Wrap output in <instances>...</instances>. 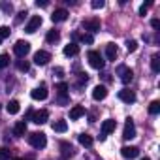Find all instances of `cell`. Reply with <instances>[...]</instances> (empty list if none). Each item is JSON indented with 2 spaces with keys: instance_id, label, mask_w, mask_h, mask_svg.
Returning a JSON list of instances; mask_svg holds the SVG:
<instances>
[{
  "instance_id": "cell-1",
  "label": "cell",
  "mask_w": 160,
  "mask_h": 160,
  "mask_svg": "<svg viewBox=\"0 0 160 160\" xmlns=\"http://www.w3.org/2000/svg\"><path fill=\"white\" fill-rule=\"evenodd\" d=\"M28 143H30L34 149H43V147L47 145V138H45L43 132H32V134L28 136Z\"/></svg>"
},
{
  "instance_id": "cell-2",
  "label": "cell",
  "mask_w": 160,
  "mask_h": 160,
  "mask_svg": "<svg viewBox=\"0 0 160 160\" xmlns=\"http://www.w3.org/2000/svg\"><path fill=\"white\" fill-rule=\"evenodd\" d=\"M13 53L19 57V58H25L28 53H30V43L27 40H17L15 45H13Z\"/></svg>"
},
{
  "instance_id": "cell-3",
  "label": "cell",
  "mask_w": 160,
  "mask_h": 160,
  "mask_svg": "<svg viewBox=\"0 0 160 160\" xmlns=\"http://www.w3.org/2000/svg\"><path fill=\"white\" fill-rule=\"evenodd\" d=\"M87 58H89V64H91L92 68H96V70H102L104 64H106V60L102 58V55H100L98 51H89Z\"/></svg>"
},
{
  "instance_id": "cell-4",
  "label": "cell",
  "mask_w": 160,
  "mask_h": 160,
  "mask_svg": "<svg viewBox=\"0 0 160 160\" xmlns=\"http://www.w3.org/2000/svg\"><path fill=\"white\" fill-rule=\"evenodd\" d=\"M83 28L87 30V34L100 32V19L92 17V19H87V21H83Z\"/></svg>"
},
{
  "instance_id": "cell-5",
  "label": "cell",
  "mask_w": 160,
  "mask_h": 160,
  "mask_svg": "<svg viewBox=\"0 0 160 160\" xmlns=\"http://www.w3.org/2000/svg\"><path fill=\"white\" fill-rule=\"evenodd\" d=\"M47 119H49V111H47V109L32 111V115H30V121H32V122H36V124H45V122H47Z\"/></svg>"
},
{
  "instance_id": "cell-6",
  "label": "cell",
  "mask_w": 160,
  "mask_h": 160,
  "mask_svg": "<svg viewBox=\"0 0 160 160\" xmlns=\"http://www.w3.org/2000/svg\"><path fill=\"white\" fill-rule=\"evenodd\" d=\"M117 72L121 73V81H122L124 85H126V83H130L132 79H134V72H132L128 66H124V64H122V66H119V68H117Z\"/></svg>"
},
{
  "instance_id": "cell-7",
  "label": "cell",
  "mask_w": 160,
  "mask_h": 160,
  "mask_svg": "<svg viewBox=\"0 0 160 160\" xmlns=\"http://www.w3.org/2000/svg\"><path fill=\"white\" fill-rule=\"evenodd\" d=\"M42 27V17L40 15H34V17H30V21L27 23V27H25V32H28V34H34L38 28Z\"/></svg>"
},
{
  "instance_id": "cell-8",
  "label": "cell",
  "mask_w": 160,
  "mask_h": 160,
  "mask_svg": "<svg viewBox=\"0 0 160 160\" xmlns=\"http://www.w3.org/2000/svg\"><path fill=\"white\" fill-rule=\"evenodd\" d=\"M121 154H122V158L132 160V158H138V156H139V149H138V147H132V145H124V147L121 149Z\"/></svg>"
},
{
  "instance_id": "cell-9",
  "label": "cell",
  "mask_w": 160,
  "mask_h": 160,
  "mask_svg": "<svg viewBox=\"0 0 160 160\" xmlns=\"http://www.w3.org/2000/svg\"><path fill=\"white\" fill-rule=\"evenodd\" d=\"M32 60H34V64H38V66H45V64L51 60V55H49L47 51H36Z\"/></svg>"
},
{
  "instance_id": "cell-10",
  "label": "cell",
  "mask_w": 160,
  "mask_h": 160,
  "mask_svg": "<svg viewBox=\"0 0 160 160\" xmlns=\"http://www.w3.org/2000/svg\"><path fill=\"white\" fill-rule=\"evenodd\" d=\"M122 138H124V139H132V138H136V126H134V121H132V119H126V122H124V130H122Z\"/></svg>"
},
{
  "instance_id": "cell-11",
  "label": "cell",
  "mask_w": 160,
  "mask_h": 160,
  "mask_svg": "<svg viewBox=\"0 0 160 160\" xmlns=\"http://www.w3.org/2000/svg\"><path fill=\"white\" fill-rule=\"evenodd\" d=\"M47 94H49V92H47V85H45V83H42L40 87H36V89L30 92V96H32L34 100H45Z\"/></svg>"
},
{
  "instance_id": "cell-12",
  "label": "cell",
  "mask_w": 160,
  "mask_h": 160,
  "mask_svg": "<svg viewBox=\"0 0 160 160\" xmlns=\"http://www.w3.org/2000/svg\"><path fill=\"white\" fill-rule=\"evenodd\" d=\"M108 96V89L104 87V85H96L94 89H92V98L96 100V102H100V100H104Z\"/></svg>"
},
{
  "instance_id": "cell-13",
  "label": "cell",
  "mask_w": 160,
  "mask_h": 160,
  "mask_svg": "<svg viewBox=\"0 0 160 160\" xmlns=\"http://www.w3.org/2000/svg\"><path fill=\"white\" fill-rule=\"evenodd\" d=\"M119 98H121L124 104H134V102H136V94H134V91H128V89H122V91L119 92Z\"/></svg>"
},
{
  "instance_id": "cell-14",
  "label": "cell",
  "mask_w": 160,
  "mask_h": 160,
  "mask_svg": "<svg viewBox=\"0 0 160 160\" xmlns=\"http://www.w3.org/2000/svg\"><path fill=\"white\" fill-rule=\"evenodd\" d=\"M115 128H117V121H113V119H106V121L102 122V134H104V136L115 132Z\"/></svg>"
},
{
  "instance_id": "cell-15",
  "label": "cell",
  "mask_w": 160,
  "mask_h": 160,
  "mask_svg": "<svg viewBox=\"0 0 160 160\" xmlns=\"http://www.w3.org/2000/svg\"><path fill=\"white\" fill-rule=\"evenodd\" d=\"M66 19H68V12H66L64 8L55 10V13L51 15V21H53V23H62V21H66Z\"/></svg>"
},
{
  "instance_id": "cell-16",
  "label": "cell",
  "mask_w": 160,
  "mask_h": 160,
  "mask_svg": "<svg viewBox=\"0 0 160 160\" xmlns=\"http://www.w3.org/2000/svg\"><path fill=\"white\" fill-rule=\"evenodd\" d=\"M83 115H85V108H83V106H73V108L70 109V119H72V121L81 119Z\"/></svg>"
},
{
  "instance_id": "cell-17",
  "label": "cell",
  "mask_w": 160,
  "mask_h": 160,
  "mask_svg": "<svg viewBox=\"0 0 160 160\" xmlns=\"http://www.w3.org/2000/svg\"><path fill=\"white\" fill-rule=\"evenodd\" d=\"M79 53V45L77 43H68L66 47H64V55L66 57H75Z\"/></svg>"
},
{
  "instance_id": "cell-18",
  "label": "cell",
  "mask_w": 160,
  "mask_h": 160,
  "mask_svg": "<svg viewBox=\"0 0 160 160\" xmlns=\"http://www.w3.org/2000/svg\"><path fill=\"white\" fill-rule=\"evenodd\" d=\"M106 57L109 60H115L117 58V47H115V43H108L106 45Z\"/></svg>"
},
{
  "instance_id": "cell-19",
  "label": "cell",
  "mask_w": 160,
  "mask_h": 160,
  "mask_svg": "<svg viewBox=\"0 0 160 160\" xmlns=\"http://www.w3.org/2000/svg\"><path fill=\"white\" fill-rule=\"evenodd\" d=\"M6 109H8L10 115H17V113H19V102H17V100H10L8 106H6Z\"/></svg>"
},
{
  "instance_id": "cell-20",
  "label": "cell",
  "mask_w": 160,
  "mask_h": 160,
  "mask_svg": "<svg viewBox=\"0 0 160 160\" xmlns=\"http://www.w3.org/2000/svg\"><path fill=\"white\" fill-rule=\"evenodd\" d=\"M79 143H81L83 147H92L94 139H92V136H89V134H81V136H79Z\"/></svg>"
},
{
  "instance_id": "cell-21",
  "label": "cell",
  "mask_w": 160,
  "mask_h": 160,
  "mask_svg": "<svg viewBox=\"0 0 160 160\" xmlns=\"http://www.w3.org/2000/svg\"><path fill=\"white\" fill-rule=\"evenodd\" d=\"M13 132H15V136H25V134H27V122H25V121H19V122L15 124Z\"/></svg>"
},
{
  "instance_id": "cell-22",
  "label": "cell",
  "mask_w": 160,
  "mask_h": 160,
  "mask_svg": "<svg viewBox=\"0 0 160 160\" xmlns=\"http://www.w3.org/2000/svg\"><path fill=\"white\" fill-rule=\"evenodd\" d=\"M45 40H47V43H55V42H58V40H60L58 30H49L47 36H45Z\"/></svg>"
},
{
  "instance_id": "cell-23",
  "label": "cell",
  "mask_w": 160,
  "mask_h": 160,
  "mask_svg": "<svg viewBox=\"0 0 160 160\" xmlns=\"http://www.w3.org/2000/svg\"><path fill=\"white\" fill-rule=\"evenodd\" d=\"M53 130H55V132H60V134L66 132V130H68L66 121H55V122H53Z\"/></svg>"
},
{
  "instance_id": "cell-24",
  "label": "cell",
  "mask_w": 160,
  "mask_h": 160,
  "mask_svg": "<svg viewBox=\"0 0 160 160\" xmlns=\"http://www.w3.org/2000/svg\"><path fill=\"white\" fill-rule=\"evenodd\" d=\"M0 10L10 15V13H13V4H12V2H6V0H2V2H0Z\"/></svg>"
},
{
  "instance_id": "cell-25",
  "label": "cell",
  "mask_w": 160,
  "mask_h": 160,
  "mask_svg": "<svg viewBox=\"0 0 160 160\" xmlns=\"http://www.w3.org/2000/svg\"><path fill=\"white\" fill-rule=\"evenodd\" d=\"M149 113H151V115H158V113H160V102H158V100H152V102L149 104Z\"/></svg>"
},
{
  "instance_id": "cell-26",
  "label": "cell",
  "mask_w": 160,
  "mask_h": 160,
  "mask_svg": "<svg viewBox=\"0 0 160 160\" xmlns=\"http://www.w3.org/2000/svg\"><path fill=\"white\" fill-rule=\"evenodd\" d=\"M15 64H17V70H19V72H28V70H30V64H28L25 58H19Z\"/></svg>"
},
{
  "instance_id": "cell-27",
  "label": "cell",
  "mask_w": 160,
  "mask_h": 160,
  "mask_svg": "<svg viewBox=\"0 0 160 160\" xmlns=\"http://www.w3.org/2000/svg\"><path fill=\"white\" fill-rule=\"evenodd\" d=\"M60 149H62V156H64V158H68V156L73 154V149H72V145H68V143H60Z\"/></svg>"
},
{
  "instance_id": "cell-28",
  "label": "cell",
  "mask_w": 160,
  "mask_h": 160,
  "mask_svg": "<svg viewBox=\"0 0 160 160\" xmlns=\"http://www.w3.org/2000/svg\"><path fill=\"white\" fill-rule=\"evenodd\" d=\"M12 158V151L8 147H0V160H10Z\"/></svg>"
},
{
  "instance_id": "cell-29",
  "label": "cell",
  "mask_w": 160,
  "mask_h": 160,
  "mask_svg": "<svg viewBox=\"0 0 160 160\" xmlns=\"http://www.w3.org/2000/svg\"><path fill=\"white\" fill-rule=\"evenodd\" d=\"M151 68H152V72H154V73H158V72H160V58H158L156 55H154V57H152V60H151Z\"/></svg>"
},
{
  "instance_id": "cell-30",
  "label": "cell",
  "mask_w": 160,
  "mask_h": 160,
  "mask_svg": "<svg viewBox=\"0 0 160 160\" xmlns=\"http://www.w3.org/2000/svg\"><path fill=\"white\" fill-rule=\"evenodd\" d=\"M126 49H128L130 53H134V51L138 49V42H136V40H128V42H126Z\"/></svg>"
},
{
  "instance_id": "cell-31",
  "label": "cell",
  "mask_w": 160,
  "mask_h": 160,
  "mask_svg": "<svg viewBox=\"0 0 160 160\" xmlns=\"http://www.w3.org/2000/svg\"><path fill=\"white\" fill-rule=\"evenodd\" d=\"M10 27H0V40H4V38H8L10 36Z\"/></svg>"
},
{
  "instance_id": "cell-32",
  "label": "cell",
  "mask_w": 160,
  "mask_h": 160,
  "mask_svg": "<svg viewBox=\"0 0 160 160\" xmlns=\"http://www.w3.org/2000/svg\"><path fill=\"white\" fill-rule=\"evenodd\" d=\"M68 89H70V87H68V83H58V85H57L58 94H66V92H68Z\"/></svg>"
},
{
  "instance_id": "cell-33",
  "label": "cell",
  "mask_w": 160,
  "mask_h": 160,
  "mask_svg": "<svg viewBox=\"0 0 160 160\" xmlns=\"http://www.w3.org/2000/svg\"><path fill=\"white\" fill-rule=\"evenodd\" d=\"M10 64V57L8 55H0V68H6Z\"/></svg>"
},
{
  "instance_id": "cell-34",
  "label": "cell",
  "mask_w": 160,
  "mask_h": 160,
  "mask_svg": "<svg viewBox=\"0 0 160 160\" xmlns=\"http://www.w3.org/2000/svg\"><path fill=\"white\" fill-rule=\"evenodd\" d=\"M104 0H92L91 2V6H92V10H100V8H104Z\"/></svg>"
},
{
  "instance_id": "cell-35",
  "label": "cell",
  "mask_w": 160,
  "mask_h": 160,
  "mask_svg": "<svg viewBox=\"0 0 160 160\" xmlns=\"http://www.w3.org/2000/svg\"><path fill=\"white\" fill-rule=\"evenodd\" d=\"M81 42H83V43H92L94 38H92V34H83V36H81Z\"/></svg>"
},
{
  "instance_id": "cell-36",
  "label": "cell",
  "mask_w": 160,
  "mask_h": 160,
  "mask_svg": "<svg viewBox=\"0 0 160 160\" xmlns=\"http://www.w3.org/2000/svg\"><path fill=\"white\" fill-rule=\"evenodd\" d=\"M149 6H151V2L141 4V6H139V15H145V13H147V10H149Z\"/></svg>"
},
{
  "instance_id": "cell-37",
  "label": "cell",
  "mask_w": 160,
  "mask_h": 160,
  "mask_svg": "<svg viewBox=\"0 0 160 160\" xmlns=\"http://www.w3.org/2000/svg\"><path fill=\"white\" fill-rule=\"evenodd\" d=\"M36 6H38V8H47L49 2H47V0H36Z\"/></svg>"
},
{
  "instance_id": "cell-38",
  "label": "cell",
  "mask_w": 160,
  "mask_h": 160,
  "mask_svg": "<svg viewBox=\"0 0 160 160\" xmlns=\"http://www.w3.org/2000/svg\"><path fill=\"white\" fill-rule=\"evenodd\" d=\"M58 104H60V106H66V104H68V96H66V94H60V96H58Z\"/></svg>"
},
{
  "instance_id": "cell-39",
  "label": "cell",
  "mask_w": 160,
  "mask_h": 160,
  "mask_svg": "<svg viewBox=\"0 0 160 160\" xmlns=\"http://www.w3.org/2000/svg\"><path fill=\"white\" fill-rule=\"evenodd\" d=\"M151 27H152V28H160V21H158V19H152V21H151Z\"/></svg>"
},
{
  "instance_id": "cell-40",
  "label": "cell",
  "mask_w": 160,
  "mask_h": 160,
  "mask_svg": "<svg viewBox=\"0 0 160 160\" xmlns=\"http://www.w3.org/2000/svg\"><path fill=\"white\" fill-rule=\"evenodd\" d=\"M25 15H27V12H21V13H19V15H17V19H15V23H21V21H23V17H25Z\"/></svg>"
},
{
  "instance_id": "cell-41",
  "label": "cell",
  "mask_w": 160,
  "mask_h": 160,
  "mask_svg": "<svg viewBox=\"0 0 160 160\" xmlns=\"http://www.w3.org/2000/svg\"><path fill=\"white\" fill-rule=\"evenodd\" d=\"M55 72H57V75H58V77H62V73H64V72H62V68H57Z\"/></svg>"
},
{
  "instance_id": "cell-42",
  "label": "cell",
  "mask_w": 160,
  "mask_h": 160,
  "mask_svg": "<svg viewBox=\"0 0 160 160\" xmlns=\"http://www.w3.org/2000/svg\"><path fill=\"white\" fill-rule=\"evenodd\" d=\"M139 160H151V158H149V156H143V158H139Z\"/></svg>"
},
{
  "instance_id": "cell-43",
  "label": "cell",
  "mask_w": 160,
  "mask_h": 160,
  "mask_svg": "<svg viewBox=\"0 0 160 160\" xmlns=\"http://www.w3.org/2000/svg\"><path fill=\"white\" fill-rule=\"evenodd\" d=\"M13 160H21V158H13Z\"/></svg>"
},
{
  "instance_id": "cell-44",
  "label": "cell",
  "mask_w": 160,
  "mask_h": 160,
  "mask_svg": "<svg viewBox=\"0 0 160 160\" xmlns=\"http://www.w3.org/2000/svg\"><path fill=\"white\" fill-rule=\"evenodd\" d=\"M0 42H2V40H0Z\"/></svg>"
}]
</instances>
